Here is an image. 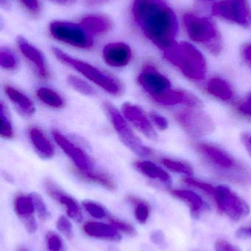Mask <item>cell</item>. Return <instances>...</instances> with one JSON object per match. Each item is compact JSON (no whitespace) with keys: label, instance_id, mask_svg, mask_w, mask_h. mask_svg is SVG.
I'll return each instance as SVG.
<instances>
[{"label":"cell","instance_id":"6da1fadb","mask_svg":"<svg viewBox=\"0 0 251 251\" xmlns=\"http://www.w3.org/2000/svg\"><path fill=\"white\" fill-rule=\"evenodd\" d=\"M132 14L143 34L164 52L176 44L178 19L165 0H134Z\"/></svg>","mask_w":251,"mask_h":251},{"label":"cell","instance_id":"7a4b0ae2","mask_svg":"<svg viewBox=\"0 0 251 251\" xmlns=\"http://www.w3.org/2000/svg\"><path fill=\"white\" fill-rule=\"evenodd\" d=\"M203 162L217 176L240 185L251 184L250 168L220 146L197 142L193 144Z\"/></svg>","mask_w":251,"mask_h":251},{"label":"cell","instance_id":"3957f363","mask_svg":"<svg viewBox=\"0 0 251 251\" xmlns=\"http://www.w3.org/2000/svg\"><path fill=\"white\" fill-rule=\"evenodd\" d=\"M53 137L57 146L72 161L75 172L81 179L98 184L111 191L116 189L113 178L108 173L97 168L95 162L82 148L57 130L53 131Z\"/></svg>","mask_w":251,"mask_h":251},{"label":"cell","instance_id":"277c9868","mask_svg":"<svg viewBox=\"0 0 251 251\" xmlns=\"http://www.w3.org/2000/svg\"><path fill=\"white\" fill-rule=\"evenodd\" d=\"M165 57L176 66L181 73L191 80L200 82L206 79L207 64L204 56L193 44L176 43L165 51Z\"/></svg>","mask_w":251,"mask_h":251},{"label":"cell","instance_id":"5b68a950","mask_svg":"<svg viewBox=\"0 0 251 251\" xmlns=\"http://www.w3.org/2000/svg\"><path fill=\"white\" fill-rule=\"evenodd\" d=\"M53 52L60 63L79 72L111 95L118 97L123 92V85L115 76L100 70L90 63L72 57L60 49L53 48Z\"/></svg>","mask_w":251,"mask_h":251},{"label":"cell","instance_id":"8992f818","mask_svg":"<svg viewBox=\"0 0 251 251\" xmlns=\"http://www.w3.org/2000/svg\"><path fill=\"white\" fill-rule=\"evenodd\" d=\"M183 25L190 39L203 45L214 55L221 54L222 38L216 25L210 19L187 13L183 16Z\"/></svg>","mask_w":251,"mask_h":251},{"label":"cell","instance_id":"52a82bcc","mask_svg":"<svg viewBox=\"0 0 251 251\" xmlns=\"http://www.w3.org/2000/svg\"><path fill=\"white\" fill-rule=\"evenodd\" d=\"M103 108L113 125L116 132L125 146L134 153L142 157H150L154 155V151L145 146L133 131L128 121L116 107L109 101L103 103Z\"/></svg>","mask_w":251,"mask_h":251},{"label":"cell","instance_id":"ba28073f","mask_svg":"<svg viewBox=\"0 0 251 251\" xmlns=\"http://www.w3.org/2000/svg\"><path fill=\"white\" fill-rule=\"evenodd\" d=\"M178 125L190 137L200 138L214 132L215 124L212 118L200 108L185 107L175 115Z\"/></svg>","mask_w":251,"mask_h":251},{"label":"cell","instance_id":"9c48e42d","mask_svg":"<svg viewBox=\"0 0 251 251\" xmlns=\"http://www.w3.org/2000/svg\"><path fill=\"white\" fill-rule=\"evenodd\" d=\"M50 32L55 39L76 48L88 50L94 44L90 34L72 22L55 21L50 24Z\"/></svg>","mask_w":251,"mask_h":251},{"label":"cell","instance_id":"30bf717a","mask_svg":"<svg viewBox=\"0 0 251 251\" xmlns=\"http://www.w3.org/2000/svg\"><path fill=\"white\" fill-rule=\"evenodd\" d=\"M212 13L231 23L251 27V7L249 0H220L213 4Z\"/></svg>","mask_w":251,"mask_h":251},{"label":"cell","instance_id":"8fae6325","mask_svg":"<svg viewBox=\"0 0 251 251\" xmlns=\"http://www.w3.org/2000/svg\"><path fill=\"white\" fill-rule=\"evenodd\" d=\"M213 199L218 210L233 221H240L250 213L249 204L226 186H216Z\"/></svg>","mask_w":251,"mask_h":251},{"label":"cell","instance_id":"7c38bea8","mask_svg":"<svg viewBox=\"0 0 251 251\" xmlns=\"http://www.w3.org/2000/svg\"><path fill=\"white\" fill-rule=\"evenodd\" d=\"M137 82L151 98L172 88L169 79L154 65L146 63L141 68Z\"/></svg>","mask_w":251,"mask_h":251},{"label":"cell","instance_id":"4fadbf2b","mask_svg":"<svg viewBox=\"0 0 251 251\" xmlns=\"http://www.w3.org/2000/svg\"><path fill=\"white\" fill-rule=\"evenodd\" d=\"M44 184L47 195L64 208L69 218L76 222H82V211L75 199L65 193L53 180L46 179Z\"/></svg>","mask_w":251,"mask_h":251},{"label":"cell","instance_id":"5bb4252c","mask_svg":"<svg viewBox=\"0 0 251 251\" xmlns=\"http://www.w3.org/2000/svg\"><path fill=\"white\" fill-rule=\"evenodd\" d=\"M122 113L125 119L132 124L147 138L153 140L157 139V133L150 116H147L141 107L131 103H125L122 105Z\"/></svg>","mask_w":251,"mask_h":251},{"label":"cell","instance_id":"9a60e30c","mask_svg":"<svg viewBox=\"0 0 251 251\" xmlns=\"http://www.w3.org/2000/svg\"><path fill=\"white\" fill-rule=\"evenodd\" d=\"M152 100L159 105L165 107H171L179 104L186 106V107L193 108H201L203 107V101L197 96L185 90L170 88L162 94L153 97Z\"/></svg>","mask_w":251,"mask_h":251},{"label":"cell","instance_id":"2e32d148","mask_svg":"<svg viewBox=\"0 0 251 251\" xmlns=\"http://www.w3.org/2000/svg\"><path fill=\"white\" fill-rule=\"evenodd\" d=\"M17 44L22 55L31 65L38 77L43 80L48 79L50 77V72L47 60L43 53L30 43L28 42L24 37H18Z\"/></svg>","mask_w":251,"mask_h":251},{"label":"cell","instance_id":"e0dca14e","mask_svg":"<svg viewBox=\"0 0 251 251\" xmlns=\"http://www.w3.org/2000/svg\"><path fill=\"white\" fill-rule=\"evenodd\" d=\"M15 212L29 234L36 232L38 225L35 218V205L30 195L19 194L13 201Z\"/></svg>","mask_w":251,"mask_h":251},{"label":"cell","instance_id":"ac0fdd59","mask_svg":"<svg viewBox=\"0 0 251 251\" xmlns=\"http://www.w3.org/2000/svg\"><path fill=\"white\" fill-rule=\"evenodd\" d=\"M105 63L113 68L128 66L132 59V51L128 44L123 42L111 43L105 46L103 50Z\"/></svg>","mask_w":251,"mask_h":251},{"label":"cell","instance_id":"d6986e66","mask_svg":"<svg viewBox=\"0 0 251 251\" xmlns=\"http://www.w3.org/2000/svg\"><path fill=\"white\" fill-rule=\"evenodd\" d=\"M84 232L85 234L93 237L110 242L120 241V232L112 224L100 222H88L84 224Z\"/></svg>","mask_w":251,"mask_h":251},{"label":"cell","instance_id":"ffe728a7","mask_svg":"<svg viewBox=\"0 0 251 251\" xmlns=\"http://www.w3.org/2000/svg\"><path fill=\"white\" fill-rule=\"evenodd\" d=\"M28 134L34 149L41 158L49 159L53 157L56 152L54 146L41 128L31 126Z\"/></svg>","mask_w":251,"mask_h":251},{"label":"cell","instance_id":"44dd1931","mask_svg":"<svg viewBox=\"0 0 251 251\" xmlns=\"http://www.w3.org/2000/svg\"><path fill=\"white\" fill-rule=\"evenodd\" d=\"M4 93L21 114L29 117L35 113V104L26 94L7 85L4 86Z\"/></svg>","mask_w":251,"mask_h":251},{"label":"cell","instance_id":"7402d4cb","mask_svg":"<svg viewBox=\"0 0 251 251\" xmlns=\"http://www.w3.org/2000/svg\"><path fill=\"white\" fill-rule=\"evenodd\" d=\"M134 166L139 172L147 178L158 180L167 187H170L172 184V179L169 174L162 167L151 161H137L134 162Z\"/></svg>","mask_w":251,"mask_h":251},{"label":"cell","instance_id":"603a6c76","mask_svg":"<svg viewBox=\"0 0 251 251\" xmlns=\"http://www.w3.org/2000/svg\"><path fill=\"white\" fill-rule=\"evenodd\" d=\"M206 90L209 95L223 101H230L234 99V91L231 84L223 78L215 76L208 81Z\"/></svg>","mask_w":251,"mask_h":251},{"label":"cell","instance_id":"cb8c5ba5","mask_svg":"<svg viewBox=\"0 0 251 251\" xmlns=\"http://www.w3.org/2000/svg\"><path fill=\"white\" fill-rule=\"evenodd\" d=\"M170 194L176 199L182 201L187 203L191 212L193 218L200 217L202 211L205 208V203L200 196L190 190H170Z\"/></svg>","mask_w":251,"mask_h":251},{"label":"cell","instance_id":"d4e9b609","mask_svg":"<svg viewBox=\"0 0 251 251\" xmlns=\"http://www.w3.org/2000/svg\"><path fill=\"white\" fill-rule=\"evenodd\" d=\"M81 26L88 33L104 34L112 29V22L104 15H88L82 19Z\"/></svg>","mask_w":251,"mask_h":251},{"label":"cell","instance_id":"484cf974","mask_svg":"<svg viewBox=\"0 0 251 251\" xmlns=\"http://www.w3.org/2000/svg\"><path fill=\"white\" fill-rule=\"evenodd\" d=\"M36 97L43 104L51 108L60 109L64 107L63 97L52 88L40 87L36 90Z\"/></svg>","mask_w":251,"mask_h":251},{"label":"cell","instance_id":"4316f807","mask_svg":"<svg viewBox=\"0 0 251 251\" xmlns=\"http://www.w3.org/2000/svg\"><path fill=\"white\" fill-rule=\"evenodd\" d=\"M128 200L134 206V215L137 221L141 224H146L150 214L148 203L134 196H128Z\"/></svg>","mask_w":251,"mask_h":251},{"label":"cell","instance_id":"83f0119b","mask_svg":"<svg viewBox=\"0 0 251 251\" xmlns=\"http://www.w3.org/2000/svg\"><path fill=\"white\" fill-rule=\"evenodd\" d=\"M162 165L168 170L176 174H182L185 176H191L193 174V169L191 165L185 161L171 158H162L161 159Z\"/></svg>","mask_w":251,"mask_h":251},{"label":"cell","instance_id":"f1b7e54d","mask_svg":"<svg viewBox=\"0 0 251 251\" xmlns=\"http://www.w3.org/2000/svg\"><path fill=\"white\" fill-rule=\"evenodd\" d=\"M0 65L5 70L14 71L19 66V60L10 49L1 47L0 50Z\"/></svg>","mask_w":251,"mask_h":251},{"label":"cell","instance_id":"f546056e","mask_svg":"<svg viewBox=\"0 0 251 251\" xmlns=\"http://www.w3.org/2000/svg\"><path fill=\"white\" fill-rule=\"evenodd\" d=\"M82 204L84 209L93 218L97 219L110 218L111 215H109L106 208L97 202L91 200H85L83 201Z\"/></svg>","mask_w":251,"mask_h":251},{"label":"cell","instance_id":"4dcf8cb0","mask_svg":"<svg viewBox=\"0 0 251 251\" xmlns=\"http://www.w3.org/2000/svg\"><path fill=\"white\" fill-rule=\"evenodd\" d=\"M67 82L69 85L78 92L81 93L88 97L94 96L95 94L94 88L84 79L78 77V76L70 75L68 76Z\"/></svg>","mask_w":251,"mask_h":251},{"label":"cell","instance_id":"1f68e13d","mask_svg":"<svg viewBox=\"0 0 251 251\" xmlns=\"http://www.w3.org/2000/svg\"><path fill=\"white\" fill-rule=\"evenodd\" d=\"M0 134L3 138L10 139L14 135V130L10 122L7 107L4 103H1V126H0Z\"/></svg>","mask_w":251,"mask_h":251},{"label":"cell","instance_id":"d6a6232c","mask_svg":"<svg viewBox=\"0 0 251 251\" xmlns=\"http://www.w3.org/2000/svg\"><path fill=\"white\" fill-rule=\"evenodd\" d=\"M183 181L185 184H187V185L195 187V188L201 190L202 192H203V193H206V195L214 199L215 192H216V186L212 185V184H209V183L205 182V181L197 179V178H195L191 176H186L183 179Z\"/></svg>","mask_w":251,"mask_h":251},{"label":"cell","instance_id":"836d02e7","mask_svg":"<svg viewBox=\"0 0 251 251\" xmlns=\"http://www.w3.org/2000/svg\"><path fill=\"white\" fill-rule=\"evenodd\" d=\"M109 222L118 231L122 234H125L130 237H134L137 235V230L129 223L125 222L122 220L118 219V218H113L110 216L109 218Z\"/></svg>","mask_w":251,"mask_h":251},{"label":"cell","instance_id":"e575fe53","mask_svg":"<svg viewBox=\"0 0 251 251\" xmlns=\"http://www.w3.org/2000/svg\"><path fill=\"white\" fill-rule=\"evenodd\" d=\"M31 196L33 199L35 213L37 214L39 219L43 221L48 219L50 216V212H49L42 198L37 193H32Z\"/></svg>","mask_w":251,"mask_h":251},{"label":"cell","instance_id":"d590c367","mask_svg":"<svg viewBox=\"0 0 251 251\" xmlns=\"http://www.w3.org/2000/svg\"><path fill=\"white\" fill-rule=\"evenodd\" d=\"M46 244L49 251H64L63 240L53 231H50L46 235Z\"/></svg>","mask_w":251,"mask_h":251},{"label":"cell","instance_id":"8d00e7d4","mask_svg":"<svg viewBox=\"0 0 251 251\" xmlns=\"http://www.w3.org/2000/svg\"><path fill=\"white\" fill-rule=\"evenodd\" d=\"M58 231L68 240H72L74 236L73 227L70 221L66 217L60 216L56 222Z\"/></svg>","mask_w":251,"mask_h":251},{"label":"cell","instance_id":"74e56055","mask_svg":"<svg viewBox=\"0 0 251 251\" xmlns=\"http://www.w3.org/2000/svg\"><path fill=\"white\" fill-rule=\"evenodd\" d=\"M149 116H150V120H151L153 125H154L155 126L157 127L159 129L163 131V130H166L169 126L167 119L162 115L159 114V113H156V112H151L149 114Z\"/></svg>","mask_w":251,"mask_h":251},{"label":"cell","instance_id":"f35d334b","mask_svg":"<svg viewBox=\"0 0 251 251\" xmlns=\"http://www.w3.org/2000/svg\"><path fill=\"white\" fill-rule=\"evenodd\" d=\"M21 4L31 14L38 16L41 12V4L38 0H19Z\"/></svg>","mask_w":251,"mask_h":251},{"label":"cell","instance_id":"ab89813d","mask_svg":"<svg viewBox=\"0 0 251 251\" xmlns=\"http://www.w3.org/2000/svg\"><path fill=\"white\" fill-rule=\"evenodd\" d=\"M237 110L241 114L251 116V93L248 95L244 101L237 104Z\"/></svg>","mask_w":251,"mask_h":251},{"label":"cell","instance_id":"60d3db41","mask_svg":"<svg viewBox=\"0 0 251 251\" xmlns=\"http://www.w3.org/2000/svg\"><path fill=\"white\" fill-rule=\"evenodd\" d=\"M215 251H240L237 246L224 240H218L215 243Z\"/></svg>","mask_w":251,"mask_h":251},{"label":"cell","instance_id":"b9f144b4","mask_svg":"<svg viewBox=\"0 0 251 251\" xmlns=\"http://www.w3.org/2000/svg\"><path fill=\"white\" fill-rule=\"evenodd\" d=\"M240 54L243 61L251 69V43H246L242 47Z\"/></svg>","mask_w":251,"mask_h":251},{"label":"cell","instance_id":"7bdbcfd3","mask_svg":"<svg viewBox=\"0 0 251 251\" xmlns=\"http://www.w3.org/2000/svg\"><path fill=\"white\" fill-rule=\"evenodd\" d=\"M150 240L158 246H164L165 244V237L161 231H155L150 235Z\"/></svg>","mask_w":251,"mask_h":251},{"label":"cell","instance_id":"ee69618b","mask_svg":"<svg viewBox=\"0 0 251 251\" xmlns=\"http://www.w3.org/2000/svg\"><path fill=\"white\" fill-rule=\"evenodd\" d=\"M241 141L248 153L251 156V133H243L241 136Z\"/></svg>","mask_w":251,"mask_h":251},{"label":"cell","instance_id":"f6af8a7d","mask_svg":"<svg viewBox=\"0 0 251 251\" xmlns=\"http://www.w3.org/2000/svg\"><path fill=\"white\" fill-rule=\"evenodd\" d=\"M238 238L246 239L251 236V227H246V228H241L237 231L236 234Z\"/></svg>","mask_w":251,"mask_h":251},{"label":"cell","instance_id":"bcb514c9","mask_svg":"<svg viewBox=\"0 0 251 251\" xmlns=\"http://www.w3.org/2000/svg\"><path fill=\"white\" fill-rule=\"evenodd\" d=\"M57 4H62V5H71L74 4L77 0H53Z\"/></svg>","mask_w":251,"mask_h":251},{"label":"cell","instance_id":"7dc6e473","mask_svg":"<svg viewBox=\"0 0 251 251\" xmlns=\"http://www.w3.org/2000/svg\"><path fill=\"white\" fill-rule=\"evenodd\" d=\"M17 251H29L27 250V249H25V248L20 247V248H19V249H18Z\"/></svg>","mask_w":251,"mask_h":251},{"label":"cell","instance_id":"c3c4849f","mask_svg":"<svg viewBox=\"0 0 251 251\" xmlns=\"http://www.w3.org/2000/svg\"><path fill=\"white\" fill-rule=\"evenodd\" d=\"M206 1H211V0H206Z\"/></svg>","mask_w":251,"mask_h":251},{"label":"cell","instance_id":"681fc988","mask_svg":"<svg viewBox=\"0 0 251 251\" xmlns=\"http://www.w3.org/2000/svg\"><path fill=\"white\" fill-rule=\"evenodd\" d=\"M1 2H2V1H3V0H1Z\"/></svg>","mask_w":251,"mask_h":251}]
</instances>
